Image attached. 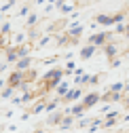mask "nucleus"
I'll return each instance as SVG.
<instances>
[{"mask_svg": "<svg viewBox=\"0 0 129 133\" xmlns=\"http://www.w3.org/2000/svg\"><path fill=\"white\" fill-rule=\"evenodd\" d=\"M125 123H129V112H127V114H125Z\"/></svg>", "mask_w": 129, "mask_h": 133, "instance_id": "obj_42", "label": "nucleus"}, {"mask_svg": "<svg viewBox=\"0 0 129 133\" xmlns=\"http://www.w3.org/2000/svg\"><path fill=\"white\" fill-rule=\"evenodd\" d=\"M7 70V61H0V72H4Z\"/></svg>", "mask_w": 129, "mask_h": 133, "instance_id": "obj_39", "label": "nucleus"}, {"mask_svg": "<svg viewBox=\"0 0 129 133\" xmlns=\"http://www.w3.org/2000/svg\"><path fill=\"white\" fill-rule=\"evenodd\" d=\"M123 87H125V82H112L108 89H110V91H123Z\"/></svg>", "mask_w": 129, "mask_h": 133, "instance_id": "obj_25", "label": "nucleus"}, {"mask_svg": "<svg viewBox=\"0 0 129 133\" xmlns=\"http://www.w3.org/2000/svg\"><path fill=\"white\" fill-rule=\"evenodd\" d=\"M13 4H15V0H7V2H4L2 6H0V13H4V11H9V9L13 6Z\"/></svg>", "mask_w": 129, "mask_h": 133, "instance_id": "obj_27", "label": "nucleus"}, {"mask_svg": "<svg viewBox=\"0 0 129 133\" xmlns=\"http://www.w3.org/2000/svg\"><path fill=\"white\" fill-rule=\"evenodd\" d=\"M89 123H91V121H87V118H80L76 127H78V129H87V127H89Z\"/></svg>", "mask_w": 129, "mask_h": 133, "instance_id": "obj_28", "label": "nucleus"}, {"mask_svg": "<svg viewBox=\"0 0 129 133\" xmlns=\"http://www.w3.org/2000/svg\"><path fill=\"white\" fill-rule=\"evenodd\" d=\"M49 42H51V38H49V36H47V38H42V40L38 42V46H47V44H49Z\"/></svg>", "mask_w": 129, "mask_h": 133, "instance_id": "obj_33", "label": "nucleus"}, {"mask_svg": "<svg viewBox=\"0 0 129 133\" xmlns=\"http://www.w3.org/2000/svg\"><path fill=\"white\" fill-rule=\"evenodd\" d=\"M57 106H59L57 102H49V104H44V110H47V112H51V110H55Z\"/></svg>", "mask_w": 129, "mask_h": 133, "instance_id": "obj_29", "label": "nucleus"}, {"mask_svg": "<svg viewBox=\"0 0 129 133\" xmlns=\"http://www.w3.org/2000/svg\"><path fill=\"white\" fill-rule=\"evenodd\" d=\"M30 11H32V6H30V4L21 6V9H19V17H28V15H30Z\"/></svg>", "mask_w": 129, "mask_h": 133, "instance_id": "obj_24", "label": "nucleus"}, {"mask_svg": "<svg viewBox=\"0 0 129 133\" xmlns=\"http://www.w3.org/2000/svg\"><path fill=\"white\" fill-rule=\"evenodd\" d=\"M117 118H119V112H112V114H108V116H106V121L102 123V127H106V129L114 127V125H117Z\"/></svg>", "mask_w": 129, "mask_h": 133, "instance_id": "obj_16", "label": "nucleus"}, {"mask_svg": "<svg viewBox=\"0 0 129 133\" xmlns=\"http://www.w3.org/2000/svg\"><path fill=\"white\" fill-rule=\"evenodd\" d=\"M68 89H70V82H68V80H63V78H61V80L57 82V87H55V93H57V95L61 97V95H63V93H66Z\"/></svg>", "mask_w": 129, "mask_h": 133, "instance_id": "obj_17", "label": "nucleus"}, {"mask_svg": "<svg viewBox=\"0 0 129 133\" xmlns=\"http://www.w3.org/2000/svg\"><path fill=\"white\" fill-rule=\"evenodd\" d=\"M13 93H15V87H11V85H9L7 89L2 87V93H0V99H9V97H13Z\"/></svg>", "mask_w": 129, "mask_h": 133, "instance_id": "obj_20", "label": "nucleus"}, {"mask_svg": "<svg viewBox=\"0 0 129 133\" xmlns=\"http://www.w3.org/2000/svg\"><path fill=\"white\" fill-rule=\"evenodd\" d=\"M15 46H17V59L32 53V44H23V42H21V44H15Z\"/></svg>", "mask_w": 129, "mask_h": 133, "instance_id": "obj_15", "label": "nucleus"}, {"mask_svg": "<svg viewBox=\"0 0 129 133\" xmlns=\"http://www.w3.org/2000/svg\"><path fill=\"white\" fill-rule=\"evenodd\" d=\"M95 23H100V25H114V19H112V15L100 13V15H95Z\"/></svg>", "mask_w": 129, "mask_h": 133, "instance_id": "obj_12", "label": "nucleus"}, {"mask_svg": "<svg viewBox=\"0 0 129 133\" xmlns=\"http://www.w3.org/2000/svg\"><path fill=\"white\" fill-rule=\"evenodd\" d=\"M123 93H129V82H127V85L123 87Z\"/></svg>", "mask_w": 129, "mask_h": 133, "instance_id": "obj_41", "label": "nucleus"}, {"mask_svg": "<svg viewBox=\"0 0 129 133\" xmlns=\"http://www.w3.org/2000/svg\"><path fill=\"white\" fill-rule=\"evenodd\" d=\"M9 42H7V36L4 34H0V46H7Z\"/></svg>", "mask_w": 129, "mask_h": 133, "instance_id": "obj_34", "label": "nucleus"}, {"mask_svg": "<svg viewBox=\"0 0 129 133\" xmlns=\"http://www.w3.org/2000/svg\"><path fill=\"white\" fill-rule=\"evenodd\" d=\"M123 104H125V106L129 104V93H125V95H123Z\"/></svg>", "mask_w": 129, "mask_h": 133, "instance_id": "obj_38", "label": "nucleus"}, {"mask_svg": "<svg viewBox=\"0 0 129 133\" xmlns=\"http://www.w3.org/2000/svg\"><path fill=\"white\" fill-rule=\"evenodd\" d=\"M125 32V21H117L114 23V34H123Z\"/></svg>", "mask_w": 129, "mask_h": 133, "instance_id": "obj_23", "label": "nucleus"}, {"mask_svg": "<svg viewBox=\"0 0 129 133\" xmlns=\"http://www.w3.org/2000/svg\"><path fill=\"white\" fill-rule=\"evenodd\" d=\"M121 63H123V59H119V57H112V68H119Z\"/></svg>", "mask_w": 129, "mask_h": 133, "instance_id": "obj_32", "label": "nucleus"}, {"mask_svg": "<svg viewBox=\"0 0 129 133\" xmlns=\"http://www.w3.org/2000/svg\"><path fill=\"white\" fill-rule=\"evenodd\" d=\"M74 68H76V63H74L72 59H68V63H66V70H70V72H74Z\"/></svg>", "mask_w": 129, "mask_h": 133, "instance_id": "obj_31", "label": "nucleus"}, {"mask_svg": "<svg viewBox=\"0 0 129 133\" xmlns=\"http://www.w3.org/2000/svg\"><path fill=\"white\" fill-rule=\"evenodd\" d=\"M61 78H63L61 68H51L49 72H42V93H47L49 89H55Z\"/></svg>", "mask_w": 129, "mask_h": 133, "instance_id": "obj_1", "label": "nucleus"}, {"mask_svg": "<svg viewBox=\"0 0 129 133\" xmlns=\"http://www.w3.org/2000/svg\"><path fill=\"white\" fill-rule=\"evenodd\" d=\"M102 49H104V53H106V57H108V59L117 57V53H119V46L114 44V40H108V42H106Z\"/></svg>", "mask_w": 129, "mask_h": 133, "instance_id": "obj_10", "label": "nucleus"}, {"mask_svg": "<svg viewBox=\"0 0 129 133\" xmlns=\"http://www.w3.org/2000/svg\"><path fill=\"white\" fill-rule=\"evenodd\" d=\"M23 80H25L23 70H15V72H11V74H9V78H7V85H11V87H15V89H17Z\"/></svg>", "mask_w": 129, "mask_h": 133, "instance_id": "obj_4", "label": "nucleus"}, {"mask_svg": "<svg viewBox=\"0 0 129 133\" xmlns=\"http://www.w3.org/2000/svg\"><path fill=\"white\" fill-rule=\"evenodd\" d=\"M83 32H85V28L80 25V23L70 25V28H68V32H66V34L70 36V44H76V42H78V38L83 36Z\"/></svg>", "mask_w": 129, "mask_h": 133, "instance_id": "obj_3", "label": "nucleus"}, {"mask_svg": "<svg viewBox=\"0 0 129 133\" xmlns=\"http://www.w3.org/2000/svg\"><path fill=\"white\" fill-rule=\"evenodd\" d=\"M30 65H32V57H30V55H25V57H19L17 61H15V68H17V70H28Z\"/></svg>", "mask_w": 129, "mask_h": 133, "instance_id": "obj_14", "label": "nucleus"}, {"mask_svg": "<svg viewBox=\"0 0 129 133\" xmlns=\"http://www.w3.org/2000/svg\"><path fill=\"white\" fill-rule=\"evenodd\" d=\"M95 51H98V46H95V44H87V46H83V49H80V59H83V61H87V59H91L93 55H95Z\"/></svg>", "mask_w": 129, "mask_h": 133, "instance_id": "obj_9", "label": "nucleus"}, {"mask_svg": "<svg viewBox=\"0 0 129 133\" xmlns=\"http://www.w3.org/2000/svg\"><path fill=\"white\" fill-rule=\"evenodd\" d=\"M0 23H2V13H0Z\"/></svg>", "mask_w": 129, "mask_h": 133, "instance_id": "obj_43", "label": "nucleus"}, {"mask_svg": "<svg viewBox=\"0 0 129 133\" xmlns=\"http://www.w3.org/2000/svg\"><path fill=\"white\" fill-rule=\"evenodd\" d=\"M98 102H100V93H98V91H91V93L83 95V102H80V104H83L85 108H93Z\"/></svg>", "mask_w": 129, "mask_h": 133, "instance_id": "obj_7", "label": "nucleus"}, {"mask_svg": "<svg viewBox=\"0 0 129 133\" xmlns=\"http://www.w3.org/2000/svg\"><path fill=\"white\" fill-rule=\"evenodd\" d=\"M0 34H4V36H7V34H11V23H9V21L0 25Z\"/></svg>", "mask_w": 129, "mask_h": 133, "instance_id": "obj_26", "label": "nucleus"}, {"mask_svg": "<svg viewBox=\"0 0 129 133\" xmlns=\"http://www.w3.org/2000/svg\"><path fill=\"white\" fill-rule=\"evenodd\" d=\"M108 40H114V32H95L89 38V42L95 44V46H104Z\"/></svg>", "mask_w": 129, "mask_h": 133, "instance_id": "obj_2", "label": "nucleus"}, {"mask_svg": "<svg viewBox=\"0 0 129 133\" xmlns=\"http://www.w3.org/2000/svg\"><path fill=\"white\" fill-rule=\"evenodd\" d=\"M42 108H44V104H42V102H38L34 108H32V112H34V114H38V112H42Z\"/></svg>", "mask_w": 129, "mask_h": 133, "instance_id": "obj_30", "label": "nucleus"}, {"mask_svg": "<svg viewBox=\"0 0 129 133\" xmlns=\"http://www.w3.org/2000/svg\"><path fill=\"white\" fill-rule=\"evenodd\" d=\"M125 55H127V57H129V49H127V53H125Z\"/></svg>", "mask_w": 129, "mask_h": 133, "instance_id": "obj_44", "label": "nucleus"}, {"mask_svg": "<svg viewBox=\"0 0 129 133\" xmlns=\"http://www.w3.org/2000/svg\"><path fill=\"white\" fill-rule=\"evenodd\" d=\"M55 38H57L55 42H57L59 46H63V44H70V36H68V34H61V36H55Z\"/></svg>", "mask_w": 129, "mask_h": 133, "instance_id": "obj_21", "label": "nucleus"}, {"mask_svg": "<svg viewBox=\"0 0 129 133\" xmlns=\"http://www.w3.org/2000/svg\"><path fill=\"white\" fill-rule=\"evenodd\" d=\"M100 82V76H91V80H89V85H98Z\"/></svg>", "mask_w": 129, "mask_h": 133, "instance_id": "obj_36", "label": "nucleus"}, {"mask_svg": "<svg viewBox=\"0 0 129 133\" xmlns=\"http://www.w3.org/2000/svg\"><path fill=\"white\" fill-rule=\"evenodd\" d=\"M4 61H7V63H15V61H17V46H15V44H7Z\"/></svg>", "mask_w": 129, "mask_h": 133, "instance_id": "obj_8", "label": "nucleus"}, {"mask_svg": "<svg viewBox=\"0 0 129 133\" xmlns=\"http://www.w3.org/2000/svg\"><path fill=\"white\" fill-rule=\"evenodd\" d=\"M63 114H66V112H63V110H51V114H49V118H47V125H49V127H57L59 123H61V118H63Z\"/></svg>", "mask_w": 129, "mask_h": 133, "instance_id": "obj_6", "label": "nucleus"}, {"mask_svg": "<svg viewBox=\"0 0 129 133\" xmlns=\"http://www.w3.org/2000/svg\"><path fill=\"white\" fill-rule=\"evenodd\" d=\"M123 34H125V38H127V40H129V21H127V23H125V32H123Z\"/></svg>", "mask_w": 129, "mask_h": 133, "instance_id": "obj_37", "label": "nucleus"}, {"mask_svg": "<svg viewBox=\"0 0 129 133\" xmlns=\"http://www.w3.org/2000/svg\"><path fill=\"white\" fill-rule=\"evenodd\" d=\"M36 23H38V15H36V13H30L28 19H25V25H28V28H34Z\"/></svg>", "mask_w": 129, "mask_h": 133, "instance_id": "obj_19", "label": "nucleus"}, {"mask_svg": "<svg viewBox=\"0 0 129 133\" xmlns=\"http://www.w3.org/2000/svg\"><path fill=\"white\" fill-rule=\"evenodd\" d=\"M59 9H61V13H63V15L72 13V11H74V0H66V2H61V6H59Z\"/></svg>", "mask_w": 129, "mask_h": 133, "instance_id": "obj_18", "label": "nucleus"}, {"mask_svg": "<svg viewBox=\"0 0 129 133\" xmlns=\"http://www.w3.org/2000/svg\"><path fill=\"white\" fill-rule=\"evenodd\" d=\"M53 9H55V2H51V4H47V6H44V13H51Z\"/></svg>", "mask_w": 129, "mask_h": 133, "instance_id": "obj_35", "label": "nucleus"}, {"mask_svg": "<svg viewBox=\"0 0 129 133\" xmlns=\"http://www.w3.org/2000/svg\"><path fill=\"white\" fill-rule=\"evenodd\" d=\"M85 110H87V108H85L83 104H78V106H72V108H68V110H63V112H66V114H72L74 118H80V116L85 114Z\"/></svg>", "mask_w": 129, "mask_h": 133, "instance_id": "obj_13", "label": "nucleus"}, {"mask_svg": "<svg viewBox=\"0 0 129 133\" xmlns=\"http://www.w3.org/2000/svg\"><path fill=\"white\" fill-rule=\"evenodd\" d=\"M80 97H83V89H80V87H74V89H68L66 93L61 95V102L68 104V102H74V99H80Z\"/></svg>", "mask_w": 129, "mask_h": 133, "instance_id": "obj_5", "label": "nucleus"}, {"mask_svg": "<svg viewBox=\"0 0 129 133\" xmlns=\"http://www.w3.org/2000/svg\"><path fill=\"white\" fill-rule=\"evenodd\" d=\"M74 116L72 114H63V118H61V123H59V131H68V129H72V125H74Z\"/></svg>", "mask_w": 129, "mask_h": 133, "instance_id": "obj_11", "label": "nucleus"}, {"mask_svg": "<svg viewBox=\"0 0 129 133\" xmlns=\"http://www.w3.org/2000/svg\"><path fill=\"white\" fill-rule=\"evenodd\" d=\"M28 40V34H23V32H19L17 36H15V42L13 44H21V42H25Z\"/></svg>", "mask_w": 129, "mask_h": 133, "instance_id": "obj_22", "label": "nucleus"}, {"mask_svg": "<svg viewBox=\"0 0 129 133\" xmlns=\"http://www.w3.org/2000/svg\"><path fill=\"white\" fill-rule=\"evenodd\" d=\"M49 2H57V0H49Z\"/></svg>", "mask_w": 129, "mask_h": 133, "instance_id": "obj_45", "label": "nucleus"}, {"mask_svg": "<svg viewBox=\"0 0 129 133\" xmlns=\"http://www.w3.org/2000/svg\"><path fill=\"white\" fill-rule=\"evenodd\" d=\"M2 87H7V80H4V78H0V89H2Z\"/></svg>", "mask_w": 129, "mask_h": 133, "instance_id": "obj_40", "label": "nucleus"}]
</instances>
